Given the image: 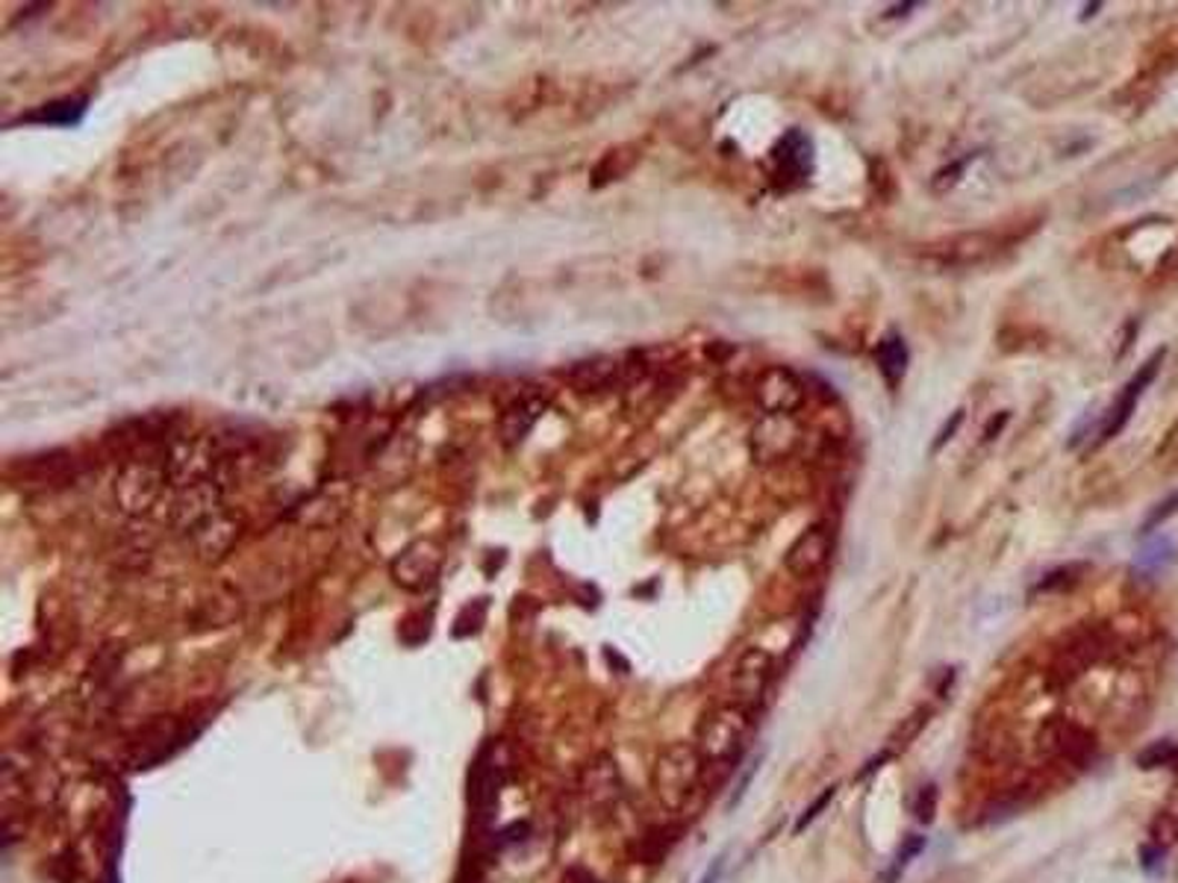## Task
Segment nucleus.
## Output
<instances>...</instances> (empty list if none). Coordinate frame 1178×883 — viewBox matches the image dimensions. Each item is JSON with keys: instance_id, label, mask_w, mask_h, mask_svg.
Returning a JSON list of instances; mask_svg holds the SVG:
<instances>
[{"instance_id": "f257e3e1", "label": "nucleus", "mask_w": 1178, "mask_h": 883, "mask_svg": "<svg viewBox=\"0 0 1178 883\" xmlns=\"http://www.w3.org/2000/svg\"><path fill=\"white\" fill-rule=\"evenodd\" d=\"M705 757L690 742H672L666 745L655 760L651 769V790L657 801L672 813H681L692 801V795L701 790L705 781Z\"/></svg>"}, {"instance_id": "f03ea898", "label": "nucleus", "mask_w": 1178, "mask_h": 883, "mask_svg": "<svg viewBox=\"0 0 1178 883\" xmlns=\"http://www.w3.org/2000/svg\"><path fill=\"white\" fill-rule=\"evenodd\" d=\"M755 719L746 704H719L701 719L699 736H696V749L705 757L707 765H725L733 757H740L746 742L751 736Z\"/></svg>"}, {"instance_id": "7ed1b4c3", "label": "nucleus", "mask_w": 1178, "mask_h": 883, "mask_svg": "<svg viewBox=\"0 0 1178 883\" xmlns=\"http://www.w3.org/2000/svg\"><path fill=\"white\" fill-rule=\"evenodd\" d=\"M505 783L507 760L501 757V749L496 742H487L478 751V757L471 760L469 769V810L478 831H489V824L496 822L498 799H501Z\"/></svg>"}, {"instance_id": "20e7f679", "label": "nucleus", "mask_w": 1178, "mask_h": 883, "mask_svg": "<svg viewBox=\"0 0 1178 883\" xmlns=\"http://www.w3.org/2000/svg\"><path fill=\"white\" fill-rule=\"evenodd\" d=\"M201 728L203 724L189 728L186 719H157V722L144 724L142 731L130 740L127 760L133 769H153V765L174 757L180 749H186L201 733Z\"/></svg>"}, {"instance_id": "39448f33", "label": "nucleus", "mask_w": 1178, "mask_h": 883, "mask_svg": "<svg viewBox=\"0 0 1178 883\" xmlns=\"http://www.w3.org/2000/svg\"><path fill=\"white\" fill-rule=\"evenodd\" d=\"M1035 749L1040 757L1069 765H1087L1096 754V736L1085 724L1064 715H1049L1035 733Z\"/></svg>"}, {"instance_id": "423d86ee", "label": "nucleus", "mask_w": 1178, "mask_h": 883, "mask_svg": "<svg viewBox=\"0 0 1178 883\" xmlns=\"http://www.w3.org/2000/svg\"><path fill=\"white\" fill-rule=\"evenodd\" d=\"M775 678V660L763 648H746L731 669V695L737 704H746L751 710L763 701L769 692V683Z\"/></svg>"}, {"instance_id": "0eeeda50", "label": "nucleus", "mask_w": 1178, "mask_h": 883, "mask_svg": "<svg viewBox=\"0 0 1178 883\" xmlns=\"http://www.w3.org/2000/svg\"><path fill=\"white\" fill-rule=\"evenodd\" d=\"M831 528H828V524H810L790 545L783 565H787V572H790L792 578H801V581H805V578H813L817 572H822L828 556H831Z\"/></svg>"}, {"instance_id": "6e6552de", "label": "nucleus", "mask_w": 1178, "mask_h": 883, "mask_svg": "<svg viewBox=\"0 0 1178 883\" xmlns=\"http://www.w3.org/2000/svg\"><path fill=\"white\" fill-rule=\"evenodd\" d=\"M1102 654H1105L1102 633H1096V631L1081 633V636H1076V640L1069 642V645L1064 648L1058 656H1055L1052 683L1058 686V690H1064V686H1069L1076 678H1081V674H1085L1087 669H1090V665H1094Z\"/></svg>"}, {"instance_id": "1a4fd4ad", "label": "nucleus", "mask_w": 1178, "mask_h": 883, "mask_svg": "<svg viewBox=\"0 0 1178 883\" xmlns=\"http://www.w3.org/2000/svg\"><path fill=\"white\" fill-rule=\"evenodd\" d=\"M758 401L766 415H790L805 401V383L790 369H769L758 383Z\"/></svg>"}, {"instance_id": "9d476101", "label": "nucleus", "mask_w": 1178, "mask_h": 883, "mask_svg": "<svg viewBox=\"0 0 1178 883\" xmlns=\"http://www.w3.org/2000/svg\"><path fill=\"white\" fill-rule=\"evenodd\" d=\"M775 169L778 177L783 180V185H799L805 183L813 171V142L808 139V133L801 130H790L783 133V139L775 144Z\"/></svg>"}, {"instance_id": "9b49d317", "label": "nucleus", "mask_w": 1178, "mask_h": 883, "mask_svg": "<svg viewBox=\"0 0 1178 883\" xmlns=\"http://www.w3.org/2000/svg\"><path fill=\"white\" fill-rule=\"evenodd\" d=\"M1161 360H1164V351H1158L1152 357V360L1146 362V365H1140V371H1137L1135 378L1128 380L1126 389H1122V395L1117 398V404L1111 407V412H1108V419H1105L1102 442H1105V439L1117 437L1119 430L1126 428L1128 419H1131V412H1135L1137 401H1140V395H1144L1146 387L1152 383L1155 374H1158V369H1161Z\"/></svg>"}, {"instance_id": "f8f14e48", "label": "nucleus", "mask_w": 1178, "mask_h": 883, "mask_svg": "<svg viewBox=\"0 0 1178 883\" xmlns=\"http://www.w3.org/2000/svg\"><path fill=\"white\" fill-rule=\"evenodd\" d=\"M581 792L583 799L592 804V807L605 810L610 804L619 801L622 795V777H619V769L610 757H598L583 769L581 774Z\"/></svg>"}, {"instance_id": "ddd939ff", "label": "nucleus", "mask_w": 1178, "mask_h": 883, "mask_svg": "<svg viewBox=\"0 0 1178 883\" xmlns=\"http://www.w3.org/2000/svg\"><path fill=\"white\" fill-rule=\"evenodd\" d=\"M439 572V556L430 551V548L419 545L410 548L407 554L398 556V563L392 565V574H396V583L412 592H421L433 583Z\"/></svg>"}, {"instance_id": "4468645a", "label": "nucleus", "mask_w": 1178, "mask_h": 883, "mask_svg": "<svg viewBox=\"0 0 1178 883\" xmlns=\"http://www.w3.org/2000/svg\"><path fill=\"white\" fill-rule=\"evenodd\" d=\"M999 242L996 235L990 233H967V235H955L949 242H942V248L935 251L942 262H951V265H976V262L987 260L990 253H996Z\"/></svg>"}, {"instance_id": "2eb2a0df", "label": "nucleus", "mask_w": 1178, "mask_h": 883, "mask_svg": "<svg viewBox=\"0 0 1178 883\" xmlns=\"http://www.w3.org/2000/svg\"><path fill=\"white\" fill-rule=\"evenodd\" d=\"M796 442V428L790 415H766V421L755 430V454L763 460H781Z\"/></svg>"}, {"instance_id": "dca6fc26", "label": "nucleus", "mask_w": 1178, "mask_h": 883, "mask_svg": "<svg viewBox=\"0 0 1178 883\" xmlns=\"http://www.w3.org/2000/svg\"><path fill=\"white\" fill-rule=\"evenodd\" d=\"M876 360H878V371H881L884 380H887V387H899V380L905 378V371H908V360H910L905 339H901L899 333H887V337L878 342Z\"/></svg>"}, {"instance_id": "f3484780", "label": "nucleus", "mask_w": 1178, "mask_h": 883, "mask_svg": "<svg viewBox=\"0 0 1178 883\" xmlns=\"http://www.w3.org/2000/svg\"><path fill=\"white\" fill-rule=\"evenodd\" d=\"M1178 560V548L1170 536L1149 539L1135 556V569L1140 574H1158Z\"/></svg>"}, {"instance_id": "a211bd4d", "label": "nucleus", "mask_w": 1178, "mask_h": 883, "mask_svg": "<svg viewBox=\"0 0 1178 883\" xmlns=\"http://www.w3.org/2000/svg\"><path fill=\"white\" fill-rule=\"evenodd\" d=\"M539 412H542V401H537V398H525V401H519V404H513L510 410L505 412V419H501V433H505V442H522L525 433H528L530 428H533V421L539 419Z\"/></svg>"}, {"instance_id": "6ab92c4d", "label": "nucleus", "mask_w": 1178, "mask_h": 883, "mask_svg": "<svg viewBox=\"0 0 1178 883\" xmlns=\"http://www.w3.org/2000/svg\"><path fill=\"white\" fill-rule=\"evenodd\" d=\"M928 722H931V710L928 706H917L914 713L905 715L899 724H896V731L890 733V751L892 749H908L910 742L917 740L919 733L926 731Z\"/></svg>"}, {"instance_id": "aec40b11", "label": "nucleus", "mask_w": 1178, "mask_h": 883, "mask_svg": "<svg viewBox=\"0 0 1178 883\" xmlns=\"http://www.w3.org/2000/svg\"><path fill=\"white\" fill-rule=\"evenodd\" d=\"M619 369H622V365H619V362H613V360L583 362V365H578V369H575L572 380L578 383V387H583V389H601V387H607V383H610V380H613L616 374H619Z\"/></svg>"}, {"instance_id": "412c9836", "label": "nucleus", "mask_w": 1178, "mask_h": 883, "mask_svg": "<svg viewBox=\"0 0 1178 883\" xmlns=\"http://www.w3.org/2000/svg\"><path fill=\"white\" fill-rule=\"evenodd\" d=\"M83 110H86V98H80V101H71V98H66V101L48 103V107H44L42 112H33V116L21 118V121H44V124H74V121H80Z\"/></svg>"}, {"instance_id": "4be33fe9", "label": "nucleus", "mask_w": 1178, "mask_h": 883, "mask_svg": "<svg viewBox=\"0 0 1178 883\" xmlns=\"http://www.w3.org/2000/svg\"><path fill=\"white\" fill-rule=\"evenodd\" d=\"M675 840H678V836H675L672 827H655V831H648L640 840L637 857H640L642 863H657V860H663L666 854H669Z\"/></svg>"}, {"instance_id": "5701e85b", "label": "nucleus", "mask_w": 1178, "mask_h": 883, "mask_svg": "<svg viewBox=\"0 0 1178 883\" xmlns=\"http://www.w3.org/2000/svg\"><path fill=\"white\" fill-rule=\"evenodd\" d=\"M1178 763V745L1170 740L1152 742L1149 749H1144L1137 754V765L1140 769H1164V765H1176Z\"/></svg>"}, {"instance_id": "b1692460", "label": "nucleus", "mask_w": 1178, "mask_h": 883, "mask_svg": "<svg viewBox=\"0 0 1178 883\" xmlns=\"http://www.w3.org/2000/svg\"><path fill=\"white\" fill-rule=\"evenodd\" d=\"M926 851V836H919V833H910V836H905V842L899 845V851H896V860H892V866L890 872H887V883H892L896 877L905 872V869L914 863V860L919 857Z\"/></svg>"}, {"instance_id": "393cba45", "label": "nucleus", "mask_w": 1178, "mask_h": 883, "mask_svg": "<svg viewBox=\"0 0 1178 883\" xmlns=\"http://www.w3.org/2000/svg\"><path fill=\"white\" fill-rule=\"evenodd\" d=\"M937 801H940V792H937L935 783H928V786H919L917 792V799H914V819H917L919 824H931L935 822L937 816Z\"/></svg>"}, {"instance_id": "a878e982", "label": "nucleus", "mask_w": 1178, "mask_h": 883, "mask_svg": "<svg viewBox=\"0 0 1178 883\" xmlns=\"http://www.w3.org/2000/svg\"><path fill=\"white\" fill-rule=\"evenodd\" d=\"M1081 572H1085V565H1064V569H1055L1052 574H1046L1044 581L1037 583L1031 595H1040V592H1058V589L1072 586Z\"/></svg>"}, {"instance_id": "bb28decb", "label": "nucleus", "mask_w": 1178, "mask_h": 883, "mask_svg": "<svg viewBox=\"0 0 1178 883\" xmlns=\"http://www.w3.org/2000/svg\"><path fill=\"white\" fill-rule=\"evenodd\" d=\"M833 795H837V786H833V783H831V786H825V790L819 792L817 799H813V804H810V807L805 810V813H801L799 822H796V827H792V833H801V831H805V827H810V824L817 822V819L822 816L825 810L831 807Z\"/></svg>"}, {"instance_id": "cd10ccee", "label": "nucleus", "mask_w": 1178, "mask_h": 883, "mask_svg": "<svg viewBox=\"0 0 1178 883\" xmlns=\"http://www.w3.org/2000/svg\"><path fill=\"white\" fill-rule=\"evenodd\" d=\"M1178 840V822L1172 816H1158L1155 819L1152 824V845H1158V849H1167L1170 842Z\"/></svg>"}, {"instance_id": "c85d7f7f", "label": "nucleus", "mask_w": 1178, "mask_h": 883, "mask_svg": "<svg viewBox=\"0 0 1178 883\" xmlns=\"http://www.w3.org/2000/svg\"><path fill=\"white\" fill-rule=\"evenodd\" d=\"M1176 513H1178V492H1176V495L1167 498L1164 504L1155 506L1152 515H1149V519L1144 522V533H1152V530L1158 528V524H1164L1167 519H1170V515H1176Z\"/></svg>"}, {"instance_id": "c756f323", "label": "nucleus", "mask_w": 1178, "mask_h": 883, "mask_svg": "<svg viewBox=\"0 0 1178 883\" xmlns=\"http://www.w3.org/2000/svg\"><path fill=\"white\" fill-rule=\"evenodd\" d=\"M758 765H760V757H755V760H751V763H749V769H746V774H742L740 786H737V792H733L731 807H733V804H740V801H742V795H746V790H749L751 777H755V772H758Z\"/></svg>"}, {"instance_id": "7c9ffc66", "label": "nucleus", "mask_w": 1178, "mask_h": 883, "mask_svg": "<svg viewBox=\"0 0 1178 883\" xmlns=\"http://www.w3.org/2000/svg\"><path fill=\"white\" fill-rule=\"evenodd\" d=\"M457 883H483V875H480V866H478V857L466 860L463 869H460V875H457Z\"/></svg>"}, {"instance_id": "2f4dec72", "label": "nucleus", "mask_w": 1178, "mask_h": 883, "mask_svg": "<svg viewBox=\"0 0 1178 883\" xmlns=\"http://www.w3.org/2000/svg\"><path fill=\"white\" fill-rule=\"evenodd\" d=\"M960 421H964V412L958 410V412H955V415H951L949 424H946V428L940 430V437H937V442H935V451H940V448L946 445V442H949L951 437H955V430L960 428Z\"/></svg>"}, {"instance_id": "473e14b6", "label": "nucleus", "mask_w": 1178, "mask_h": 883, "mask_svg": "<svg viewBox=\"0 0 1178 883\" xmlns=\"http://www.w3.org/2000/svg\"><path fill=\"white\" fill-rule=\"evenodd\" d=\"M890 757H892V751H890V749L881 751V754H878V757H872L867 765H863V769H860V772H858V781H863V777H869V774L876 772V769H881V765L887 763V760H890Z\"/></svg>"}, {"instance_id": "72a5a7b5", "label": "nucleus", "mask_w": 1178, "mask_h": 883, "mask_svg": "<svg viewBox=\"0 0 1178 883\" xmlns=\"http://www.w3.org/2000/svg\"><path fill=\"white\" fill-rule=\"evenodd\" d=\"M725 872V857H716L713 863H710V869L705 872V877H701L699 883H719V877H722Z\"/></svg>"}, {"instance_id": "f704fd0d", "label": "nucleus", "mask_w": 1178, "mask_h": 883, "mask_svg": "<svg viewBox=\"0 0 1178 883\" xmlns=\"http://www.w3.org/2000/svg\"><path fill=\"white\" fill-rule=\"evenodd\" d=\"M566 883H601V881H598L592 872H587V869H569Z\"/></svg>"}]
</instances>
